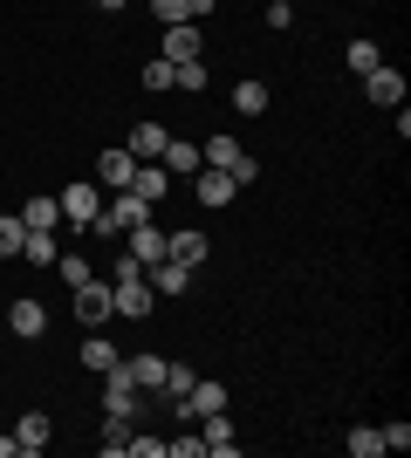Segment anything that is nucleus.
Segmentation results:
<instances>
[{
  "mask_svg": "<svg viewBox=\"0 0 411 458\" xmlns=\"http://www.w3.org/2000/svg\"><path fill=\"white\" fill-rule=\"evenodd\" d=\"M172 82H178V89H206V55H193V62H172Z\"/></svg>",
  "mask_w": 411,
  "mask_h": 458,
  "instance_id": "obj_26",
  "label": "nucleus"
},
{
  "mask_svg": "<svg viewBox=\"0 0 411 458\" xmlns=\"http://www.w3.org/2000/svg\"><path fill=\"white\" fill-rule=\"evenodd\" d=\"M97 7H110V14H117V7H124V0H97Z\"/></svg>",
  "mask_w": 411,
  "mask_h": 458,
  "instance_id": "obj_38",
  "label": "nucleus"
},
{
  "mask_svg": "<svg viewBox=\"0 0 411 458\" xmlns=\"http://www.w3.org/2000/svg\"><path fill=\"white\" fill-rule=\"evenodd\" d=\"M165 137H172V131H165V123H137V131H131V144H124V151H131L137 165H151V157L165 151Z\"/></svg>",
  "mask_w": 411,
  "mask_h": 458,
  "instance_id": "obj_19",
  "label": "nucleus"
},
{
  "mask_svg": "<svg viewBox=\"0 0 411 458\" xmlns=\"http://www.w3.org/2000/svg\"><path fill=\"white\" fill-rule=\"evenodd\" d=\"M69 294H76V315H82V322H110V315H117V301H110V281H97V274H90V281H76Z\"/></svg>",
  "mask_w": 411,
  "mask_h": 458,
  "instance_id": "obj_2",
  "label": "nucleus"
},
{
  "mask_svg": "<svg viewBox=\"0 0 411 458\" xmlns=\"http://www.w3.org/2000/svg\"><path fill=\"white\" fill-rule=\"evenodd\" d=\"M254 172H261L254 157H247V151H234V165H227V178H234V185H254Z\"/></svg>",
  "mask_w": 411,
  "mask_h": 458,
  "instance_id": "obj_32",
  "label": "nucleus"
},
{
  "mask_svg": "<svg viewBox=\"0 0 411 458\" xmlns=\"http://www.w3.org/2000/svg\"><path fill=\"white\" fill-rule=\"evenodd\" d=\"M131 172H137L131 151H103V157H97V185H103V191H124V185H131Z\"/></svg>",
  "mask_w": 411,
  "mask_h": 458,
  "instance_id": "obj_11",
  "label": "nucleus"
},
{
  "mask_svg": "<svg viewBox=\"0 0 411 458\" xmlns=\"http://www.w3.org/2000/svg\"><path fill=\"white\" fill-rule=\"evenodd\" d=\"M144 281H151V294H185V287H193V267L158 260V267H144Z\"/></svg>",
  "mask_w": 411,
  "mask_h": 458,
  "instance_id": "obj_17",
  "label": "nucleus"
},
{
  "mask_svg": "<svg viewBox=\"0 0 411 458\" xmlns=\"http://www.w3.org/2000/svg\"><path fill=\"white\" fill-rule=\"evenodd\" d=\"M295 21V0H268V28H288Z\"/></svg>",
  "mask_w": 411,
  "mask_h": 458,
  "instance_id": "obj_35",
  "label": "nucleus"
},
{
  "mask_svg": "<svg viewBox=\"0 0 411 458\" xmlns=\"http://www.w3.org/2000/svg\"><path fill=\"white\" fill-rule=\"evenodd\" d=\"M137 82H144V89H172V62H165V55L144 62V76H137Z\"/></svg>",
  "mask_w": 411,
  "mask_h": 458,
  "instance_id": "obj_29",
  "label": "nucleus"
},
{
  "mask_svg": "<svg viewBox=\"0 0 411 458\" xmlns=\"http://www.w3.org/2000/svg\"><path fill=\"white\" fill-rule=\"evenodd\" d=\"M7 328H14L21 343H35L41 328H48V308H41V301H14V308H7Z\"/></svg>",
  "mask_w": 411,
  "mask_h": 458,
  "instance_id": "obj_15",
  "label": "nucleus"
},
{
  "mask_svg": "<svg viewBox=\"0 0 411 458\" xmlns=\"http://www.w3.org/2000/svg\"><path fill=\"white\" fill-rule=\"evenodd\" d=\"M405 445H411V424H405V418L384 424V452H405Z\"/></svg>",
  "mask_w": 411,
  "mask_h": 458,
  "instance_id": "obj_34",
  "label": "nucleus"
},
{
  "mask_svg": "<svg viewBox=\"0 0 411 458\" xmlns=\"http://www.w3.org/2000/svg\"><path fill=\"white\" fill-rule=\"evenodd\" d=\"M131 260L137 267H158V260H165V226H158V219H137L131 226Z\"/></svg>",
  "mask_w": 411,
  "mask_h": 458,
  "instance_id": "obj_6",
  "label": "nucleus"
},
{
  "mask_svg": "<svg viewBox=\"0 0 411 458\" xmlns=\"http://www.w3.org/2000/svg\"><path fill=\"white\" fill-rule=\"evenodd\" d=\"M137 219H151V206H144L137 191H110V199H103V212L90 219V233H103V240H124Z\"/></svg>",
  "mask_w": 411,
  "mask_h": 458,
  "instance_id": "obj_1",
  "label": "nucleus"
},
{
  "mask_svg": "<svg viewBox=\"0 0 411 458\" xmlns=\"http://www.w3.org/2000/svg\"><path fill=\"white\" fill-rule=\"evenodd\" d=\"M158 55H165V62H193V55H206V48H199V21H172Z\"/></svg>",
  "mask_w": 411,
  "mask_h": 458,
  "instance_id": "obj_7",
  "label": "nucleus"
},
{
  "mask_svg": "<svg viewBox=\"0 0 411 458\" xmlns=\"http://www.w3.org/2000/svg\"><path fill=\"white\" fill-rule=\"evenodd\" d=\"M56 206H62V219H69V226H82V233H90V219L103 212V185H69V191L56 199Z\"/></svg>",
  "mask_w": 411,
  "mask_h": 458,
  "instance_id": "obj_3",
  "label": "nucleus"
},
{
  "mask_svg": "<svg viewBox=\"0 0 411 458\" xmlns=\"http://www.w3.org/2000/svg\"><path fill=\"white\" fill-rule=\"evenodd\" d=\"M21 240H28V226H21L14 212H7V219H0V260H14V253H21Z\"/></svg>",
  "mask_w": 411,
  "mask_h": 458,
  "instance_id": "obj_28",
  "label": "nucleus"
},
{
  "mask_svg": "<svg viewBox=\"0 0 411 458\" xmlns=\"http://www.w3.org/2000/svg\"><path fill=\"white\" fill-rule=\"evenodd\" d=\"M124 377H131L137 390H165V356H151V349H144V356H131V363H124Z\"/></svg>",
  "mask_w": 411,
  "mask_h": 458,
  "instance_id": "obj_20",
  "label": "nucleus"
},
{
  "mask_svg": "<svg viewBox=\"0 0 411 458\" xmlns=\"http://www.w3.org/2000/svg\"><path fill=\"white\" fill-rule=\"evenodd\" d=\"M21 226H28V233H56V226H62V206L41 191V199H28V206H21Z\"/></svg>",
  "mask_w": 411,
  "mask_h": 458,
  "instance_id": "obj_18",
  "label": "nucleus"
},
{
  "mask_svg": "<svg viewBox=\"0 0 411 458\" xmlns=\"http://www.w3.org/2000/svg\"><path fill=\"white\" fill-rule=\"evenodd\" d=\"M158 165H165L172 178H185V172H199L206 157H199V144H185V137H165V151H158Z\"/></svg>",
  "mask_w": 411,
  "mask_h": 458,
  "instance_id": "obj_12",
  "label": "nucleus"
},
{
  "mask_svg": "<svg viewBox=\"0 0 411 458\" xmlns=\"http://www.w3.org/2000/svg\"><path fill=\"white\" fill-rule=\"evenodd\" d=\"M343 445H350V458H377V452H384V431H377V424H356Z\"/></svg>",
  "mask_w": 411,
  "mask_h": 458,
  "instance_id": "obj_24",
  "label": "nucleus"
},
{
  "mask_svg": "<svg viewBox=\"0 0 411 458\" xmlns=\"http://www.w3.org/2000/svg\"><path fill=\"white\" fill-rule=\"evenodd\" d=\"M234 178H227V172H213V165H199V206H206V212H219V206H227V199H234Z\"/></svg>",
  "mask_w": 411,
  "mask_h": 458,
  "instance_id": "obj_14",
  "label": "nucleus"
},
{
  "mask_svg": "<svg viewBox=\"0 0 411 458\" xmlns=\"http://www.w3.org/2000/svg\"><path fill=\"white\" fill-rule=\"evenodd\" d=\"M234 110L240 116H261V110H268V82H240V89H234Z\"/></svg>",
  "mask_w": 411,
  "mask_h": 458,
  "instance_id": "obj_25",
  "label": "nucleus"
},
{
  "mask_svg": "<svg viewBox=\"0 0 411 458\" xmlns=\"http://www.w3.org/2000/svg\"><path fill=\"white\" fill-rule=\"evenodd\" d=\"M117 363H124V356L110 349V335H90V343H82V369H90V377H110Z\"/></svg>",
  "mask_w": 411,
  "mask_h": 458,
  "instance_id": "obj_21",
  "label": "nucleus"
},
{
  "mask_svg": "<svg viewBox=\"0 0 411 458\" xmlns=\"http://www.w3.org/2000/svg\"><path fill=\"white\" fill-rule=\"evenodd\" d=\"M213 7H219V0H193V21H206V14H213Z\"/></svg>",
  "mask_w": 411,
  "mask_h": 458,
  "instance_id": "obj_37",
  "label": "nucleus"
},
{
  "mask_svg": "<svg viewBox=\"0 0 411 458\" xmlns=\"http://www.w3.org/2000/svg\"><path fill=\"white\" fill-rule=\"evenodd\" d=\"M151 14L172 28V21H193V0H151Z\"/></svg>",
  "mask_w": 411,
  "mask_h": 458,
  "instance_id": "obj_30",
  "label": "nucleus"
},
{
  "mask_svg": "<svg viewBox=\"0 0 411 458\" xmlns=\"http://www.w3.org/2000/svg\"><path fill=\"white\" fill-rule=\"evenodd\" d=\"M206 253H213V240H206L199 226H178V233H165V260H178V267H199Z\"/></svg>",
  "mask_w": 411,
  "mask_h": 458,
  "instance_id": "obj_4",
  "label": "nucleus"
},
{
  "mask_svg": "<svg viewBox=\"0 0 411 458\" xmlns=\"http://www.w3.org/2000/svg\"><path fill=\"white\" fill-rule=\"evenodd\" d=\"M103 452H110V458L131 452V418H110V424H103Z\"/></svg>",
  "mask_w": 411,
  "mask_h": 458,
  "instance_id": "obj_27",
  "label": "nucleus"
},
{
  "mask_svg": "<svg viewBox=\"0 0 411 458\" xmlns=\"http://www.w3.org/2000/svg\"><path fill=\"white\" fill-rule=\"evenodd\" d=\"M185 390H193V369H185V363H165V397H185Z\"/></svg>",
  "mask_w": 411,
  "mask_h": 458,
  "instance_id": "obj_31",
  "label": "nucleus"
},
{
  "mask_svg": "<svg viewBox=\"0 0 411 458\" xmlns=\"http://www.w3.org/2000/svg\"><path fill=\"white\" fill-rule=\"evenodd\" d=\"M56 274H62V281H69V287H76V281H90V267H82L76 253H56Z\"/></svg>",
  "mask_w": 411,
  "mask_h": 458,
  "instance_id": "obj_33",
  "label": "nucleus"
},
{
  "mask_svg": "<svg viewBox=\"0 0 411 458\" xmlns=\"http://www.w3.org/2000/svg\"><path fill=\"white\" fill-rule=\"evenodd\" d=\"M56 233H28V240H21V260H35V267H56Z\"/></svg>",
  "mask_w": 411,
  "mask_h": 458,
  "instance_id": "obj_22",
  "label": "nucleus"
},
{
  "mask_svg": "<svg viewBox=\"0 0 411 458\" xmlns=\"http://www.w3.org/2000/svg\"><path fill=\"white\" fill-rule=\"evenodd\" d=\"M199 445L213 458H234V424H227V411H206V418H199Z\"/></svg>",
  "mask_w": 411,
  "mask_h": 458,
  "instance_id": "obj_10",
  "label": "nucleus"
},
{
  "mask_svg": "<svg viewBox=\"0 0 411 458\" xmlns=\"http://www.w3.org/2000/svg\"><path fill=\"white\" fill-rule=\"evenodd\" d=\"M172 403H178V418H206V411H227V383L193 377V390H185V397H172Z\"/></svg>",
  "mask_w": 411,
  "mask_h": 458,
  "instance_id": "obj_5",
  "label": "nucleus"
},
{
  "mask_svg": "<svg viewBox=\"0 0 411 458\" xmlns=\"http://www.w3.org/2000/svg\"><path fill=\"white\" fill-rule=\"evenodd\" d=\"M48 438H56V424H48V411H28V418L14 424V445H21V452H48Z\"/></svg>",
  "mask_w": 411,
  "mask_h": 458,
  "instance_id": "obj_13",
  "label": "nucleus"
},
{
  "mask_svg": "<svg viewBox=\"0 0 411 458\" xmlns=\"http://www.w3.org/2000/svg\"><path fill=\"white\" fill-rule=\"evenodd\" d=\"M103 411H110V418H137V383L124 377V363L110 369V383H103Z\"/></svg>",
  "mask_w": 411,
  "mask_h": 458,
  "instance_id": "obj_9",
  "label": "nucleus"
},
{
  "mask_svg": "<svg viewBox=\"0 0 411 458\" xmlns=\"http://www.w3.org/2000/svg\"><path fill=\"white\" fill-rule=\"evenodd\" d=\"M364 96H371V103H384V110H391V103H405V76H398L391 62H377L371 76H364Z\"/></svg>",
  "mask_w": 411,
  "mask_h": 458,
  "instance_id": "obj_8",
  "label": "nucleus"
},
{
  "mask_svg": "<svg viewBox=\"0 0 411 458\" xmlns=\"http://www.w3.org/2000/svg\"><path fill=\"white\" fill-rule=\"evenodd\" d=\"M343 62H350L356 76H371L377 62H384V48H377V41H364V35H356V41H350V48H343Z\"/></svg>",
  "mask_w": 411,
  "mask_h": 458,
  "instance_id": "obj_23",
  "label": "nucleus"
},
{
  "mask_svg": "<svg viewBox=\"0 0 411 458\" xmlns=\"http://www.w3.org/2000/svg\"><path fill=\"white\" fill-rule=\"evenodd\" d=\"M199 452H206L199 438H172V445H165V458H199Z\"/></svg>",
  "mask_w": 411,
  "mask_h": 458,
  "instance_id": "obj_36",
  "label": "nucleus"
},
{
  "mask_svg": "<svg viewBox=\"0 0 411 458\" xmlns=\"http://www.w3.org/2000/svg\"><path fill=\"white\" fill-rule=\"evenodd\" d=\"M124 191H137L144 206H158V199L172 191V172H158V165H137V172H131V185H124Z\"/></svg>",
  "mask_w": 411,
  "mask_h": 458,
  "instance_id": "obj_16",
  "label": "nucleus"
}]
</instances>
